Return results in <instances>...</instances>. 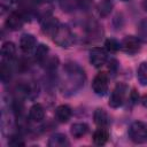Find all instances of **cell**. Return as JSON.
Returning <instances> with one entry per match:
<instances>
[{
  "mask_svg": "<svg viewBox=\"0 0 147 147\" xmlns=\"http://www.w3.org/2000/svg\"><path fill=\"white\" fill-rule=\"evenodd\" d=\"M85 72L84 70L74 62H68L62 69L60 77V90L65 96L74 95L84 87L85 84Z\"/></svg>",
  "mask_w": 147,
  "mask_h": 147,
  "instance_id": "obj_1",
  "label": "cell"
},
{
  "mask_svg": "<svg viewBox=\"0 0 147 147\" xmlns=\"http://www.w3.org/2000/svg\"><path fill=\"white\" fill-rule=\"evenodd\" d=\"M53 41L60 47H70L75 41V36L70 28L65 24H60L53 33Z\"/></svg>",
  "mask_w": 147,
  "mask_h": 147,
  "instance_id": "obj_2",
  "label": "cell"
},
{
  "mask_svg": "<svg viewBox=\"0 0 147 147\" xmlns=\"http://www.w3.org/2000/svg\"><path fill=\"white\" fill-rule=\"evenodd\" d=\"M129 137L136 144H142L147 141V125L142 122H134L130 125Z\"/></svg>",
  "mask_w": 147,
  "mask_h": 147,
  "instance_id": "obj_3",
  "label": "cell"
},
{
  "mask_svg": "<svg viewBox=\"0 0 147 147\" xmlns=\"http://www.w3.org/2000/svg\"><path fill=\"white\" fill-rule=\"evenodd\" d=\"M126 94V86L124 84H117L113 90L109 98V106L113 108H118L123 105Z\"/></svg>",
  "mask_w": 147,
  "mask_h": 147,
  "instance_id": "obj_4",
  "label": "cell"
},
{
  "mask_svg": "<svg viewBox=\"0 0 147 147\" xmlns=\"http://www.w3.org/2000/svg\"><path fill=\"white\" fill-rule=\"evenodd\" d=\"M85 32H86V38L90 41H98L101 39L103 31L102 26L94 20H90L86 25H85Z\"/></svg>",
  "mask_w": 147,
  "mask_h": 147,
  "instance_id": "obj_5",
  "label": "cell"
},
{
  "mask_svg": "<svg viewBox=\"0 0 147 147\" xmlns=\"http://www.w3.org/2000/svg\"><path fill=\"white\" fill-rule=\"evenodd\" d=\"M121 48L127 54H136L141 48V40L134 36H126L121 42Z\"/></svg>",
  "mask_w": 147,
  "mask_h": 147,
  "instance_id": "obj_6",
  "label": "cell"
},
{
  "mask_svg": "<svg viewBox=\"0 0 147 147\" xmlns=\"http://www.w3.org/2000/svg\"><path fill=\"white\" fill-rule=\"evenodd\" d=\"M92 88L95 94L105 95L108 91V77L106 72H99L95 75L92 82Z\"/></svg>",
  "mask_w": 147,
  "mask_h": 147,
  "instance_id": "obj_7",
  "label": "cell"
},
{
  "mask_svg": "<svg viewBox=\"0 0 147 147\" xmlns=\"http://www.w3.org/2000/svg\"><path fill=\"white\" fill-rule=\"evenodd\" d=\"M107 60H108V56H107V53L105 49L94 47L90 51V62L93 67L101 68L102 65L106 64Z\"/></svg>",
  "mask_w": 147,
  "mask_h": 147,
  "instance_id": "obj_8",
  "label": "cell"
},
{
  "mask_svg": "<svg viewBox=\"0 0 147 147\" xmlns=\"http://www.w3.org/2000/svg\"><path fill=\"white\" fill-rule=\"evenodd\" d=\"M24 16L22 13H17V11H11L8 16V18L6 20V26L9 30L16 31L22 29L23 24H24Z\"/></svg>",
  "mask_w": 147,
  "mask_h": 147,
  "instance_id": "obj_9",
  "label": "cell"
},
{
  "mask_svg": "<svg viewBox=\"0 0 147 147\" xmlns=\"http://www.w3.org/2000/svg\"><path fill=\"white\" fill-rule=\"evenodd\" d=\"M59 25H60V23L55 17H53L51 15H46L41 22V30L44 33L53 36V33L55 32V30L57 29Z\"/></svg>",
  "mask_w": 147,
  "mask_h": 147,
  "instance_id": "obj_10",
  "label": "cell"
},
{
  "mask_svg": "<svg viewBox=\"0 0 147 147\" xmlns=\"http://www.w3.org/2000/svg\"><path fill=\"white\" fill-rule=\"evenodd\" d=\"M2 60L6 62H11L16 56V47L11 41H6L1 47Z\"/></svg>",
  "mask_w": 147,
  "mask_h": 147,
  "instance_id": "obj_11",
  "label": "cell"
},
{
  "mask_svg": "<svg viewBox=\"0 0 147 147\" xmlns=\"http://www.w3.org/2000/svg\"><path fill=\"white\" fill-rule=\"evenodd\" d=\"M36 46V38L32 34L25 33L20 39V48L23 53H30Z\"/></svg>",
  "mask_w": 147,
  "mask_h": 147,
  "instance_id": "obj_12",
  "label": "cell"
},
{
  "mask_svg": "<svg viewBox=\"0 0 147 147\" xmlns=\"http://www.w3.org/2000/svg\"><path fill=\"white\" fill-rule=\"evenodd\" d=\"M72 115V111H71V108L67 105H61L56 108L55 110V116H56V119L61 123H67L70 117Z\"/></svg>",
  "mask_w": 147,
  "mask_h": 147,
  "instance_id": "obj_13",
  "label": "cell"
},
{
  "mask_svg": "<svg viewBox=\"0 0 147 147\" xmlns=\"http://www.w3.org/2000/svg\"><path fill=\"white\" fill-rule=\"evenodd\" d=\"M48 146L49 147H65V146H69V140L64 134L55 133L49 138Z\"/></svg>",
  "mask_w": 147,
  "mask_h": 147,
  "instance_id": "obj_14",
  "label": "cell"
},
{
  "mask_svg": "<svg viewBox=\"0 0 147 147\" xmlns=\"http://www.w3.org/2000/svg\"><path fill=\"white\" fill-rule=\"evenodd\" d=\"M29 116H30V119L33 121V122H40V121H42L44 119V116H45V111H44L42 106L40 103H34L30 108Z\"/></svg>",
  "mask_w": 147,
  "mask_h": 147,
  "instance_id": "obj_15",
  "label": "cell"
},
{
  "mask_svg": "<svg viewBox=\"0 0 147 147\" xmlns=\"http://www.w3.org/2000/svg\"><path fill=\"white\" fill-rule=\"evenodd\" d=\"M21 11L23 14V16L25 17L26 15H30L33 10H34V7H36V0H16Z\"/></svg>",
  "mask_w": 147,
  "mask_h": 147,
  "instance_id": "obj_16",
  "label": "cell"
},
{
  "mask_svg": "<svg viewBox=\"0 0 147 147\" xmlns=\"http://www.w3.org/2000/svg\"><path fill=\"white\" fill-rule=\"evenodd\" d=\"M94 122L96 125H99L100 127H106L109 123V117H108V114L101 109V108H98L95 111H94Z\"/></svg>",
  "mask_w": 147,
  "mask_h": 147,
  "instance_id": "obj_17",
  "label": "cell"
},
{
  "mask_svg": "<svg viewBox=\"0 0 147 147\" xmlns=\"http://www.w3.org/2000/svg\"><path fill=\"white\" fill-rule=\"evenodd\" d=\"M87 131H88V126L85 123H75L71 125V129H70L71 136L76 139H79L83 136H85Z\"/></svg>",
  "mask_w": 147,
  "mask_h": 147,
  "instance_id": "obj_18",
  "label": "cell"
},
{
  "mask_svg": "<svg viewBox=\"0 0 147 147\" xmlns=\"http://www.w3.org/2000/svg\"><path fill=\"white\" fill-rule=\"evenodd\" d=\"M108 138H109V132L105 127H100L93 133V141L98 146L105 145L108 141Z\"/></svg>",
  "mask_w": 147,
  "mask_h": 147,
  "instance_id": "obj_19",
  "label": "cell"
},
{
  "mask_svg": "<svg viewBox=\"0 0 147 147\" xmlns=\"http://www.w3.org/2000/svg\"><path fill=\"white\" fill-rule=\"evenodd\" d=\"M48 52H49V49H48V47L46 45H44V44L38 45L37 49L34 52V59H36V61L39 62V63H44L47 60Z\"/></svg>",
  "mask_w": 147,
  "mask_h": 147,
  "instance_id": "obj_20",
  "label": "cell"
},
{
  "mask_svg": "<svg viewBox=\"0 0 147 147\" xmlns=\"http://www.w3.org/2000/svg\"><path fill=\"white\" fill-rule=\"evenodd\" d=\"M59 2L64 11H74L80 5V0H59Z\"/></svg>",
  "mask_w": 147,
  "mask_h": 147,
  "instance_id": "obj_21",
  "label": "cell"
},
{
  "mask_svg": "<svg viewBox=\"0 0 147 147\" xmlns=\"http://www.w3.org/2000/svg\"><path fill=\"white\" fill-rule=\"evenodd\" d=\"M137 78L142 86H147V62H142L137 70Z\"/></svg>",
  "mask_w": 147,
  "mask_h": 147,
  "instance_id": "obj_22",
  "label": "cell"
},
{
  "mask_svg": "<svg viewBox=\"0 0 147 147\" xmlns=\"http://www.w3.org/2000/svg\"><path fill=\"white\" fill-rule=\"evenodd\" d=\"M0 74H1V80L2 83H7L10 78V75H11V69H10V64L9 62H6L2 60L1 62V68H0Z\"/></svg>",
  "mask_w": 147,
  "mask_h": 147,
  "instance_id": "obj_23",
  "label": "cell"
},
{
  "mask_svg": "<svg viewBox=\"0 0 147 147\" xmlns=\"http://www.w3.org/2000/svg\"><path fill=\"white\" fill-rule=\"evenodd\" d=\"M138 34L139 38L147 42V18L142 20L138 25Z\"/></svg>",
  "mask_w": 147,
  "mask_h": 147,
  "instance_id": "obj_24",
  "label": "cell"
},
{
  "mask_svg": "<svg viewBox=\"0 0 147 147\" xmlns=\"http://www.w3.org/2000/svg\"><path fill=\"white\" fill-rule=\"evenodd\" d=\"M111 8H113V3H111L109 0H103V1L100 3V6H99L100 15H102V16L108 15V14L111 11Z\"/></svg>",
  "mask_w": 147,
  "mask_h": 147,
  "instance_id": "obj_25",
  "label": "cell"
},
{
  "mask_svg": "<svg viewBox=\"0 0 147 147\" xmlns=\"http://www.w3.org/2000/svg\"><path fill=\"white\" fill-rule=\"evenodd\" d=\"M105 46H106L107 51H109V52H117L121 48V44L116 39H113V38L107 39L105 42Z\"/></svg>",
  "mask_w": 147,
  "mask_h": 147,
  "instance_id": "obj_26",
  "label": "cell"
},
{
  "mask_svg": "<svg viewBox=\"0 0 147 147\" xmlns=\"http://www.w3.org/2000/svg\"><path fill=\"white\" fill-rule=\"evenodd\" d=\"M8 145H10V146H23L24 141L22 140V138L17 137V136H13L8 140Z\"/></svg>",
  "mask_w": 147,
  "mask_h": 147,
  "instance_id": "obj_27",
  "label": "cell"
},
{
  "mask_svg": "<svg viewBox=\"0 0 147 147\" xmlns=\"http://www.w3.org/2000/svg\"><path fill=\"white\" fill-rule=\"evenodd\" d=\"M142 7H144L145 10H147V0H144L142 1Z\"/></svg>",
  "mask_w": 147,
  "mask_h": 147,
  "instance_id": "obj_28",
  "label": "cell"
},
{
  "mask_svg": "<svg viewBox=\"0 0 147 147\" xmlns=\"http://www.w3.org/2000/svg\"><path fill=\"white\" fill-rule=\"evenodd\" d=\"M122 1H127V0H122Z\"/></svg>",
  "mask_w": 147,
  "mask_h": 147,
  "instance_id": "obj_29",
  "label": "cell"
}]
</instances>
